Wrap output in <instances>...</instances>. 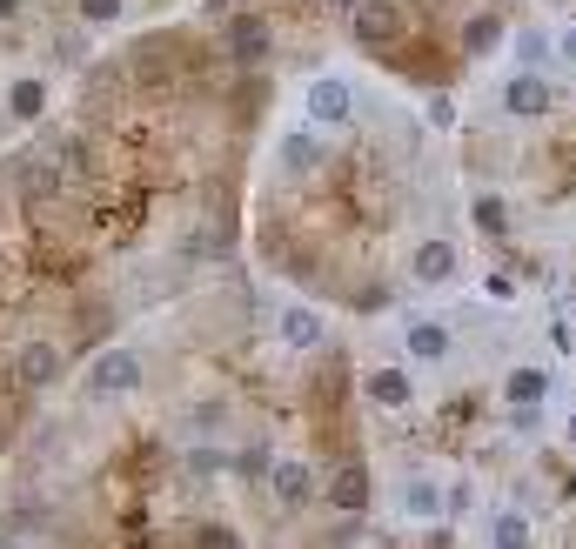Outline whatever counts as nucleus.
Wrapping results in <instances>:
<instances>
[{
	"mask_svg": "<svg viewBox=\"0 0 576 549\" xmlns=\"http://www.w3.org/2000/svg\"><path fill=\"white\" fill-rule=\"evenodd\" d=\"M402 34H409V14H402L396 0H362V7H355V41L369 47V54L402 47Z\"/></svg>",
	"mask_w": 576,
	"mask_h": 549,
	"instance_id": "obj_1",
	"label": "nucleus"
},
{
	"mask_svg": "<svg viewBox=\"0 0 576 549\" xmlns=\"http://www.w3.org/2000/svg\"><path fill=\"white\" fill-rule=\"evenodd\" d=\"M402 355L422 362V369H443L449 355H456V335H449V322H436V315H409V322H402Z\"/></svg>",
	"mask_w": 576,
	"mask_h": 549,
	"instance_id": "obj_2",
	"label": "nucleus"
},
{
	"mask_svg": "<svg viewBox=\"0 0 576 549\" xmlns=\"http://www.w3.org/2000/svg\"><path fill=\"white\" fill-rule=\"evenodd\" d=\"M550 369H543V362H516L510 375H503V409H543V402H550Z\"/></svg>",
	"mask_w": 576,
	"mask_h": 549,
	"instance_id": "obj_3",
	"label": "nucleus"
},
{
	"mask_svg": "<svg viewBox=\"0 0 576 549\" xmlns=\"http://www.w3.org/2000/svg\"><path fill=\"white\" fill-rule=\"evenodd\" d=\"M456 503H463V496H449L443 476H409V483H402V509H409L416 523H436V516H449Z\"/></svg>",
	"mask_w": 576,
	"mask_h": 549,
	"instance_id": "obj_4",
	"label": "nucleus"
},
{
	"mask_svg": "<svg viewBox=\"0 0 576 549\" xmlns=\"http://www.w3.org/2000/svg\"><path fill=\"white\" fill-rule=\"evenodd\" d=\"M134 382H141V362H134L128 349H108V355L88 369V396H128Z\"/></svg>",
	"mask_w": 576,
	"mask_h": 549,
	"instance_id": "obj_5",
	"label": "nucleus"
},
{
	"mask_svg": "<svg viewBox=\"0 0 576 549\" xmlns=\"http://www.w3.org/2000/svg\"><path fill=\"white\" fill-rule=\"evenodd\" d=\"M409 275H416L422 288H449L456 275H463V255H456V242H422L416 262H409Z\"/></svg>",
	"mask_w": 576,
	"mask_h": 549,
	"instance_id": "obj_6",
	"label": "nucleus"
},
{
	"mask_svg": "<svg viewBox=\"0 0 576 549\" xmlns=\"http://www.w3.org/2000/svg\"><path fill=\"white\" fill-rule=\"evenodd\" d=\"M362 396L376 402V409H409V402H416V382H409V369H369L362 375Z\"/></svg>",
	"mask_w": 576,
	"mask_h": 549,
	"instance_id": "obj_7",
	"label": "nucleus"
},
{
	"mask_svg": "<svg viewBox=\"0 0 576 549\" xmlns=\"http://www.w3.org/2000/svg\"><path fill=\"white\" fill-rule=\"evenodd\" d=\"M222 41H228L235 61H262V54H268V21H262V14H235V21L222 27Z\"/></svg>",
	"mask_w": 576,
	"mask_h": 549,
	"instance_id": "obj_8",
	"label": "nucleus"
},
{
	"mask_svg": "<svg viewBox=\"0 0 576 549\" xmlns=\"http://www.w3.org/2000/svg\"><path fill=\"white\" fill-rule=\"evenodd\" d=\"M483 543H489V549H530L536 529H530V516H523V509H496V516L483 523Z\"/></svg>",
	"mask_w": 576,
	"mask_h": 549,
	"instance_id": "obj_9",
	"label": "nucleus"
},
{
	"mask_svg": "<svg viewBox=\"0 0 576 549\" xmlns=\"http://www.w3.org/2000/svg\"><path fill=\"white\" fill-rule=\"evenodd\" d=\"M329 503L335 509H362L369 503V469H362V462H342V469L329 476Z\"/></svg>",
	"mask_w": 576,
	"mask_h": 549,
	"instance_id": "obj_10",
	"label": "nucleus"
},
{
	"mask_svg": "<svg viewBox=\"0 0 576 549\" xmlns=\"http://www.w3.org/2000/svg\"><path fill=\"white\" fill-rule=\"evenodd\" d=\"M309 121H322V128H329V121H349V88H342V81H315L309 88Z\"/></svg>",
	"mask_w": 576,
	"mask_h": 549,
	"instance_id": "obj_11",
	"label": "nucleus"
},
{
	"mask_svg": "<svg viewBox=\"0 0 576 549\" xmlns=\"http://www.w3.org/2000/svg\"><path fill=\"white\" fill-rule=\"evenodd\" d=\"M503 108H510V114H543V108H550V88H543L536 74H516L510 94H503Z\"/></svg>",
	"mask_w": 576,
	"mask_h": 549,
	"instance_id": "obj_12",
	"label": "nucleus"
},
{
	"mask_svg": "<svg viewBox=\"0 0 576 549\" xmlns=\"http://www.w3.org/2000/svg\"><path fill=\"white\" fill-rule=\"evenodd\" d=\"M41 108H47V81H14L7 88V114L14 121H41Z\"/></svg>",
	"mask_w": 576,
	"mask_h": 549,
	"instance_id": "obj_13",
	"label": "nucleus"
},
{
	"mask_svg": "<svg viewBox=\"0 0 576 549\" xmlns=\"http://www.w3.org/2000/svg\"><path fill=\"white\" fill-rule=\"evenodd\" d=\"M54 375H61V349H54V342L21 349V382H54Z\"/></svg>",
	"mask_w": 576,
	"mask_h": 549,
	"instance_id": "obj_14",
	"label": "nucleus"
},
{
	"mask_svg": "<svg viewBox=\"0 0 576 549\" xmlns=\"http://www.w3.org/2000/svg\"><path fill=\"white\" fill-rule=\"evenodd\" d=\"M275 496H282L288 509L309 503V469H302V462H275Z\"/></svg>",
	"mask_w": 576,
	"mask_h": 549,
	"instance_id": "obj_15",
	"label": "nucleus"
},
{
	"mask_svg": "<svg viewBox=\"0 0 576 549\" xmlns=\"http://www.w3.org/2000/svg\"><path fill=\"white\" fill-rule=\"evenodd\" d=\"M282 335H288V349H315V342H322V322H315L309 308H288V315H282Z\"/></svg>",
	"mask_w": 576,
	"mask_h": 549,
	"instance_id": "obj_16",
	"label": "nucleus"
},
{
	"mask_svg": "<svg viewBox=\"0 0 576 549\" xmlns=\"http://www.w3.org/2000/svg\"><path fill=\"white\" fill-rule=\"evenodd\" d=\"M469 215H476V228H483V235H503V228H510V208H503L496 195H483L476 208H469Z\"/></svg>",
	"mask_w": 576,
	"mask_h": 549,
	"instance_id": "obj_17",
	"label": "nucleus"
},
{
	"mask_svg": "<svg viewBox=\"0 0 576 549\" xmlns=\"http://www.w3.org/2000/svg\"><path fill=\"white\" fill-rule=\"evenodd\" d=\"M496 34H503V27H496V21H469L463 47H469V54H489V47H496Z\"/></svg>",
	"mask_w": 576,
	"mask_h": 549,
	"instance_id": "obj_18",
	"label": "nucleus"
},
{
	"mask_svg": "<svg viewBox=\"0 0 576 549\" xmlns=\"http://www.w3.org/2000/svg\"><path fill=\"white\" fill-rule=\"evenodd\" d=\"M114 14H121V0H81V21H94V27L114 21Z\"/></svg>",
	"mask_w": 576,
	"mask_h": 549,
	"instance_id": "obj_19",
	"label": "nucleus"
},
{
	"mask_svg": "<svg viewBox=\"0 0 576 549\" xmlns=\"http://www.w3.org/2000/svg\"><path fill=\"white\" fill-rule=\"evenodd\" d=\"M201 549H242V543H235V529H215V523H208V529H201Z\"/></svg>",
	"mask_w": 576,
	"mask_h": 549,
	"instance_id": "obj_20",
	"label": "nucleus"
},
{
	"mask_svg": "<svg viewBox=\"0 0 576 549\" xmlns=\"http://www.w3.org/2000/svg\"><path fill=\"white\" fill-rule=\"evenodd\" d=\"M483 288H489V295H496V302H516V282H510V275H489Z\"/></svg>",
	"mask_w": 576,
	"mask_h": 549,
	"instance_id": "obj_21",
	"label": "nucleus"
},
{
	"mask_svg": "<svg viewBox=\"0 0 576 549\" xmlns=\"http://www.w3.org/2000/svg\"><path fill=\"white\" fill-rule=\"evenodd\" d=\"M322 7H329V14H342V21H355V7H362V0H322Z\"/></svg>",
	"mask_w": 576,
	"mask_h": 549,
	"instance_id": "obj_22",
	"label": "nucleus"
},
{
	"mask_svg": "<svg viewBox=\"0 0 576 549\" xmlns=\"http://www.w3.org/2000/svg\"><path fill=\"white\" fill-rule=\"evenodd\" d=\"M563 54H570V61H576V27H563Z\"/></svg>",
	"mask_w": 576,
	"mask_h": 549,
	"instance_id": "obj_23",
	"label": "nucleus"
},
{
	"mask_svg": "<svg viewBox=\"0 0 576 549\" xmlns=\"http://www.w3.org/2000/svg\"><path fill=\"white\" fill-rule=\"evenodd\" d=\"M563 436H570V442H576V409H570V416H563Z\"/></svg>",
	"mask_w": 576,
	"mask_h": 549,
	"instance_id": "obj_24",
	"label": "nucleus"
},
{
	"mask_svg": "<svg viewBox=\"0 0 576 549\" xmlns=\"http://www.w3.org/2000/svg\"><path fill=\"white\" fill-rule=\"evenodd\" d=\"M14 7H21V0H0V14H14Z\"/></svg>",
	"mask_w": 576,
	"mask_h": 549,
	"instance_id": "obj_25",
	"label": "nucleus"
},
{
	"mask_svg": "<svg viewBox=\"0 0 576 549\" xmlns=\"http://www.w3.org/2000/svg\"><path fill=\"white\" fill-rule=\"evenodd\" d=\"M0 549H14V543H0Z\"/></svg>",
	"mask_w": 576,
	"mask_h": 549,
	"instance_id": "obj_26",
	"label": "nucleus"
}]
</instances>
